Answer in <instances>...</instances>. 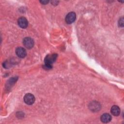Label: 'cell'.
Here are the masks:
<instances>
[{"instance_id": "cell-1", "label": "cell", "mask_w": 124, "mask_h": 124, "mask_svg": "<svg viewBox=\"0 0 124 124\" xmlns=\"http://www.w3.org/2000/svg\"><path fill=\"white\" fill-rule=\"evenodd\" d=\"M57 57V55L56 54H52L47 55L45 59V66L48 69L51 68L52 63L55 61Z\"/></svg>"}, {"instance_id": "cell-2", "label": "cell", "mask_w": 124, "mask_h": 124, "mask_svg": "<svg viewBox=\"0 0 124 124\" xmlns=\"http://www.w3.org/2000/svg\"><path fill=\"white\" fill-rule=\"evenodd\" d=\"M24 101L27 105H32L35 101V97L33 94L28 93L25 95Z\"/></svg>"}, {"instance_id": "cell-3", "label": "cell", "mask_w": 124, "mask_h": 124, "mask_svg": "<svg viewBox=\"0 0 124 124\" xmlns=\"http://www.w3.org/2000/svg\"><path fill=\"white\" fill-rule=\"evenodd\" d=\"M23 44L26 48L30 49L33 46L34 41L30 37H26L23 40Z\"/></svg>"}, {"instance_id": "cell-4", "label": "cell", "mask_w": 124, "mask_h": 124, "mask_svg": "<svg viewBox=\"0 0 124 124\" xmlns=\"http://www.w3.org/2000/svg\"><path fill=\"white\" fill-rule=\"evenodd\" d=\"M76 18V15L74 12L69 13L65 17V21L68 24H71L75 21Z\"/></svg>"}, {"instance_id": "cell-5", "label": "cell", "mask_w": 124, "mask_h": 124, "mask_svg": "<svg viewBox=\"0 0 124 124\" xmlns=\"http://www.w3.org/2000/svg\"><path fill=\"white\" fill-rule=\"evenodd\" d=\"M18 25L22 28H26L28 26V22L27 19L24 17H21L17 20Z\"/></svg>"}, {"instance_id": "cell-6", "label": "cell", "mask_w": 124, "mask_h": 124, "mask_svg": "<svg viewBox=\"0 0 124 124\" xmlns=\"http://www.w3.org/2000/svg\"><path fill=\"white\" fill-rule=\"evenodd\" d=\"M17 56L19 58H24L26 56V51L23 47H18L16 50Z\"/></svg>"}, {"instance_id": "cell-7", "label": "cell", "mask_w": 124, "mask_h": 124, "mask_svg": "<svg viewBox=\"0 0 124 124\" xmlns=\"http://www.w3.org/2000/svg\"><path fill=\"white\" fill-rule=\"evenodd\" d=\"M101 121L104 123H107L110 121L111 119V116L108 113H104L101 116Z\"/></svg>"}, {"instance_id": "cell-8", "label": "cell", "mask_w": 124, "mask_h": 124, "mask_svg": "<svg viewBox=\"0 0 124 124\" xmlns=\"http://www.w3.org/2000/svg\"><path fill=\"white\" fill-rule=\"evenodd\" d=\"M111 113L114 116H117L120 114V109L119 107L117 106H113L111 108Z\"/></svg>"}, {"instance_id": "cell-9", "label": "cell", "mask_w": 124, "mask_h": 124, "mask_svg": "<svg viewBox=\"0 0 124 124\" xmlns=\"http://www.w3.org/2000/svg\"><path fill=\"white\" fill-rule=\"evenodd\" d=\"M118 24L120 27H123V26H124V18H123V17L120 18L119 22H118Z\"/></svg>"}, {"instance_id": "cell-10", "label": "cell", "mask_w": 124, "mask_h": 124, "mask_svg": "<svg viewBox=\"0 0 124 124\" xmlns=\"http://www.w3.org/2000/svg\"><path fill=\"white\" fill-rule=\"evenodd\" d=\"M40 2H41L42 4H47L48 2V0H41L40 1Z\"/></svg>"}]
</instances>
